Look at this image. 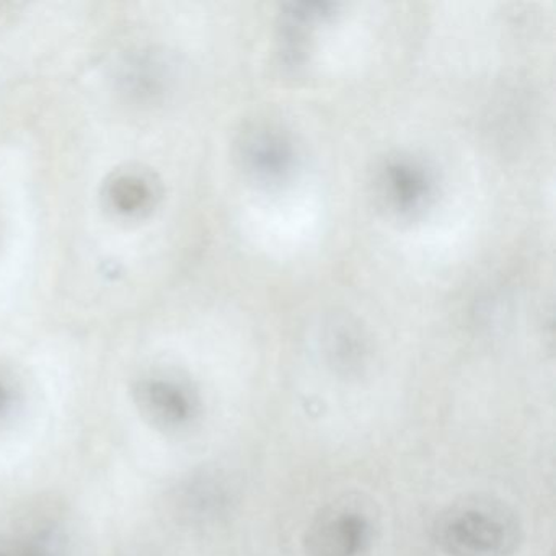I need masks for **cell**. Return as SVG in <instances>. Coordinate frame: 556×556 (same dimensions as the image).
Returning a JSON list of instances; mask_svg holds the SVG:
<instances>
[{
    "label": "cell",
    "mask_w": 556,
    "mask_h": 556,
    "mask_svg": "<svg viewBox=\"0 0 556 556\" xmlns=\"http://www.w3.org/2000/svg\"><path fill=\"white\" fill-rule=\"evenodd\" d=\"M435 540L451 556H506L516 546L517 523L497 507H457L441 517Z\"/></svg>",
    "instance_id": "cell-1"
},
{
    "label": "cell",
    "mask_w": 556,
    "mask_h": 556,
    "mask_svg": "<svg viewBox=\"0 0 556 556\" xmlns=\"http://www.w3.org/2000/svg\"><path fill=\"white\" fill-rule=\"evenodd\" d=\"M132 402L142 419L162 432L187 428L198 413V400L190 387L162 374H148L136 380Z\"/></svg>",
    "instance_id": "cell-2"
},
{
    "label": "cell",
    "mask_w": 556,
    "mask_h": 556,
    "mask_svg": "<svg viewBox=\"0 0 556 556\" xmlns=\"http://www.w3.org/2000/svg\"><path fill=\"white\" fill-rule=\"evenodd\" d=\"M63 543L60 510L35 503L15 514L9 532H0V556H58Z\"/></svg>",
    "instance_id": "cell-3"
},
{
    "label": "cell",
    "mask_w": 556,
    "mask_h": 556,
    "mask_svg": "<svg viewBox=\"0 0 556 556\" xmlns=\"http://www.w3.org/2000/svg\"><path fill=\"white\" fill-rule=\"evenodd\" d=\"M369 522L354 510H331L315 520L305 539L307 556H364Z\"/></svg>",
    "instance_id": "cell-4"
},
{
    "label": "cell",
    "mask_w": 556,
    "mask_h": 556,
    "mask_svg": "<svg viewBox=\"0 0 556 556\" xmlns=\"http://www.w3.org/2000/svg\"><path fill=\"white\" fill-rule=\"evenodd\" d=\"M229 503V486L223 478L211 471H203L181 481L174 496L178 516L191 523L216 520L223 516Z\"/></svg>",
    "instance_id": "cell-5"
},
{
    "label": "cell",
    "mask_w": 556,
    "mask_h": 556,
    "mask_svg": "<svg viewBox=\"0 0 556 556\" xmlns=\"http://www.w3.org/2000/svg\"><path fill=\"white\" fill-rule=\"evenodd\" d=\"M21 389L11 374L0 369V425L11 421L21 406Z\"/></svg>",
    "instance_id": "cell-6"
},
{
    "label": "cell",
    "mask_w": 556,
    "mask_h": 556,
    "mask_svg": "<svg viewBox=\"0 0 556 556\" xmlns=\"http://www.w3.org/2000/svg\"><path fill=\"white\" fill-rule=\"evenodd\" d=\"M128 556H152V555H149V553L141 552V553H135V555H128Z\"/></svg>",
    "instance_id": "cell-7"
}]
</instances>
